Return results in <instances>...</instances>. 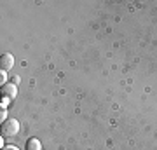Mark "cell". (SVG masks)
Here are the masks:
<instances>
[{
	"mask_svg": "<svg viewBox=\"0 0 157 150\" xmlns=\"http://www.w3.org/2000/svg\"><path fill=\"white\" fill-rule=\"evenodd\" d=\"M17 131H19V122L16 119H7L2 122V136L4 138H12L16 136Z\"/></svg>",
	"mask_w": 157,
	"mask_h": 150,
	"instance_id": "cell-1",
	"label": "cell"
},
{
	"mask_svg": "<svg viewBox=\"0 0 157 150\" xmlns=\"http://www.w3.org/2000/svg\"><path fill=\"white\" fill-rule=\"evenodd\" d=\"M0 80H2V86H4V84H7V82H6V80H7L6 70H2V72H0Z\"/></svg>",
	"mask_w": 157,
	"mask_h": 150,
	"instance_id": "cell-6",
	"label": "cell"
},
{
	"mask_svg": "<svg viewBox=\"0 0 157 150\" xmlns=\"http://www.w3.org/2000/svg\"><path fill=\"white\" fill-rule=\"evenodd\" d=\"M0 67H2V70H11L12 67H14V56L11 54V52H4L2 54V58H0Z\"/></svg>",
	"mask_w": 157,
	"mask_h": 150,
	"instance_id": "cell-3",
	"label": "cell"
},
{
	"mask_svg": "<svg viewBox=\"0 0 157 150\" xmlns=\"http://www.w3.org/2000/svg\"><path fill=\"white\" fill-rule=\"evenodd\" d=\"M2 94L7 96L9 100H14V98H16V94H17V87H16V84H14V82H7V84H4V86H2Z\"/></svg>",
	"mask_w": 157,
	"mask_h": 150,
	"instance_id": "cell-2",
	"label": "cell"
},
{
	"mask_svg": "<svg viewBox=\"0 0 157 150\" xmlns=\"http://www.w3.org/2000/svg\"><path fill=\"white\" fill-rule=\"evenodd\" d=\"M6 115H7V108L4 105H2V112H0V119H2V122L6 121Z\"/></svg>",
	"mask_w": 157,
	"mask_h": 150,
	"instance_id": "cell-5",
	"label": "cell"
},
{
	"mask_svg": "<svg viewBox=\"0 0 157 150\" xmlns=\"http://www.w3.org/2000/svg\"><path fill=\"white\" fill-rule=\"evenodd\" d=\"M26 150H42V145L37 138H30L26 141Z\"/></svg>",
	"mask_w": 157,
	"mask_h": 150,
	"instance_id": "cell-4",
	"label": "cell"
},
{
	"mask_svg": "<svg viewBox=\"0 0 157 150\" xmlns=\"http://www.w3.org/2000/svg\"><path fill=\"white\" fill-rule=\"evenodd\" d=\"M2 150H19V148L14 147V145H7V147H2Z\"/></svg>",
	"mask_w": 157,
	"mask_h": 150,
	"instance_id": "cell-7",
	"label": "cell"
}]
</instances>
